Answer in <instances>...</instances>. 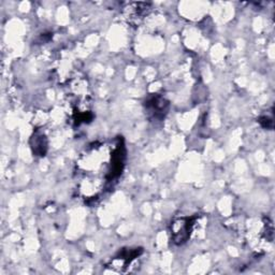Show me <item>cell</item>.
<instances>
[{"label": "cell", "instance_id": "6da1fadb", "mask_svg": "<svg viewBox=\"0 0 275 275\" xmlns=\"http://www.w3.org/2000/svg\"><path fill=\"white\" fill-rule=\"evenodd\" d=\"M193 223H195V218L193 217H182L172 222V238L177 244H183L188 240Z\"/></svg>", "mask_w": 275, "mask_h": 275}, {"label": "cell", "instance_id": "7a4b0ae2", "mask_svg": "<svg viewBox=\"0 0 275 275\" xmlns=\"http://www.w3.org/2000/svg\"><path fill=\"white\" fill-rule=\"evenodd\" d=\"M146 107L156 117H162L167 113L166 111L168 108V104L162 97L156 96V97L151 98L147 101Z\"/></svg>", "mask_w": 275, "mask_h": 275}, {"label": "cell", "instance_id": "3957f363", "mask_svg": "<svg viewBox=\"0 0 275 275\" xmlns=\"http://www.w3.org/2000/svg\"><path fill=\"white\" fill-rule=\"evenodd\" d=\"M33 149L34 153L39 156H44L45 152H46V147H47V143L45 137H43L42 135H36L33 138Z\"/></svg>", "mask_w": 275, "mask_h": 275}]
</instances>
